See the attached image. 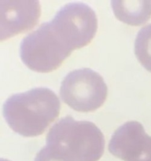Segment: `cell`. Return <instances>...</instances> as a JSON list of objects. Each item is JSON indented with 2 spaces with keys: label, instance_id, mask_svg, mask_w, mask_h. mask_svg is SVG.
I'll use <instances>...</instances> for the list:
<instances>
[{
  "label": "cell",
  "instance_id": "cell-7",
  "mask_svg": "<svg viewBox=\"0 0 151 161\" xmlns=\"http://www.w3.org/2000/svg\"><path fill=\"white\" fill-rule=\"evenodd\" d=\"M0 40L31 29L39 21L41 6L38 1H0Z\"/></svg>",
  "mask_w": 151,
  "mask_h": 161
},
{
  "label": "cell",
  "instance_id": "cell-5",
  "mask_svg": "<svg viewBox=\"0 0 151 161\" xmlns=\"http://www.w3.org/2000/svg\"><path fill=\"white\" fill-rule=\"evenodd\" d=\"M50 23L61 40L72 51L88 45L98 29L95 12L82 3L66 4Z\"/></svg>",
  "mask_w": 151,
  "mask_h": 161
},
{
  "label": "cell",
  "instance_id": "cell-2",
  "mask_svg": "<svg viewBox=\"0 0 151 161\" xmlns=\"http://www.w3.org/2000/svg\"><path fill=\"white\" fill-rule=\"evenodd\" d=\"M47 146L60 149L74 161H98L105 150V138L93 123L66 116L49 130Z\"/></svg>",
  "mask_w": 151,
  "mask_h": 161
},
{
  "label": "cell",
  "instance_id": "cell-6",
  "mask_svg": "<svg viewBox=\"0 0 151 161\" xmlns=\"http://www.w3.org/2000/svg\"><path fill=\"white\" fill-rule=\"evenodd\" d=\"M109 151L124 161H151V136L140 123L129 121L114 132Z\"/></svg>",
  "mask_w": 151,
  "mask_h": 161
},
{
  "label": "cell",
  "instance_id": "cell-4",
  "mask_svg": "<svg viewBox=\"0 0 151 161\" xmlns=\"http://www.w3.org/2000/svg\"><path fill=\"white\" fill-rule=\"evenodd\" d=\"M108 88L100 74L90 69L69 72L60 88L63 102L72 109L81 113L95 111L105 102Z\"/></svg>",
  "mask_w": 151,
  "mask_h": 161
},
{
  "label": "cell",
  "instance_id": "cell-11",
  "mask_svg": "<svg viewBox=\"0 0 151 161\" xmlns=\"http://www.w3.org/2000/svg\"><path fill=\"white\" fill-rule=\"evenodd\" d=\"M1 161H9V160H4V159H1Z\"/></svg>",
  "mask_w": 151,
  "mask_h": 161
},
{
  "label": "cell",
  "instance_id": "cell-3",
  "mask_svg": "<svg viewBox=\"0 0 151 161\" xmlns=\"http://www.w3.org/2000/svg\"><path fill=\"white\" fill-rule=\"evenodd\" d=\"M72 52L59 39L50 22L42 24L27 36L20 47V56L25 65L41 73L58 69Z\"/></svg>",
  "mask_w": 151,
  "mask_h": 161
},
{
  "label": "cell",
  "instance_id": "cell-8",
  "mask_svg": "<svg viewBox=\"0 0 151 161\" xmlns=\"http://www.w3.org/2000/svg\"><path fill=\"white\" fill-rule=\"evenodd\" d=\"M111 5L115 17L127 25L139 26L151 17L150 0H114Z\"/></svg>",
  "mask_w": 151,
  "mask_h": 161
},
{
  "label": "cell",
  "instance_id": "cell-10",
  "mask_svg": "<svg viewBox=\"0 0 151 161\" xmlns=\"http://www.w3.org/2000/svg\"><path fill=\"white\" fill-rule=\"evenodd\" d=\"M35 161H74L70 157L57 148L46 146L37 153Z\"/></svg>",
  "mask_w": 151,
  "mask_h": 161
},
{
  "label": "cell",
  "instance_id": "cell-9",
  "mask_svg": "<svg viewBox=\"0 0 151 161\" xmlns=\"http://www.w3.org/2000/svg\"><path fill=\"white\" fill-rule=\"evenodd\" d=\"M135 54L140 64L151 72V24L143 27L137 34Z\"/></svg>",
  "mask_w": 151,
  "mask_h": 161
},
{
  "label": "cell",
  "instance_id": "cell-1",
  "mask_svg": "<svg viewBox=\"0 0 151 161\" xmlns=\"http://www.w3.org/2000/svg\"><path fill=\"white\" fill-rule=\"evenodd\" d=\"M61 103L54 92L39 87L9 97L3 105L8 125L24 137L42 135L58 117Z\"/></svg>",
  "mask_w": 151,
  "mask_h": 161
}]
</instances>
